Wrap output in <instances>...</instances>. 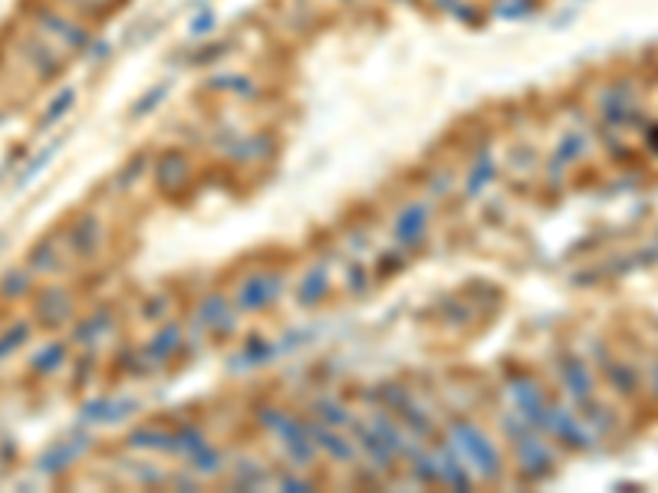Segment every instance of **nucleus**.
Wrapping results in <instances>:
<instances>
[{"instance_id":"9","label":"nucleus","mask_w":658,"mask_h":493,"mask_svg":"<svg viewBox=\"0 0 658 493\" xmlns=\"http://www.w3.org/2000/svg\"><path fill=\"white\" fill-rule=\"evenodd\" d=\"M53 152H56V146H50V149H43V152H40V155H37V159H34V162H30V165H27V168H24V172H21V178H17V185H21V188H24V185H30V181H34V178H37V175H40V172H43V168H47V162H50V159H53Z\"/></svg>"},{"instance_id":"6","label":"nucleus","mask_w":658,"mask_h":493,"mask_svg":"<svg viewBox=\"0 0 658 493\" xmlns=\"http://www.w3.org/2000/svg\"><path fill=\"white\" fill-rule=\"evenodd\" d=\"M63 362H66V345H63V342H50V345H43L40 352H34L30 368H34L37 376H53Z\"/></svg>"},{"instance_id":"3","label":"nucleus","mask_w":658,"mask_h":493,"mask_svg":"<svg viewBox=\"0 0 658 493\" xmlns=\"http://www.w3.org/2000/svg\"><path fill=\"white\" fill-rule=\"evenodd\" d=\"M60 267H63V254H60V246H53V240H40L27 251V270L34 277H40V280L53 277Z\"/></svg>"},{"instance_id":"5","label":"nucleus","mask_w":658,"mask_h":493,"mask_svg":"<svg viewBox=\"0 0 658 493\" xmlns=\"http://www.w3.org/2000/svg\"><path fill=\"white\" fill-rule=\"evenodd\" d=\"M34 316H37L40 326H60V323L69 316V303H66L63 293H56V290H43V293L37 296Z\"/></svg>"},{"instance_id":"4","label":"nucleus","mask_w":658,"mask_h":493,"mask_svg":"<svg viewBox=\"0 0 658 493\" xmlns=\"http://www.w3.org/2000/svg\"><path fill=\"white\" fill-rule=\"evenodd\" d=\"M34 287H37V277L27 270V264L0 274V300H8V303H17V300L30 296Z\"/></svg>"},{"instance_id":"1","label":"nucleus","mask_w":658,"mask_h":493,"mask_svg":"<svg viewBox=\"0 0 658 493\" xmlns=\"http://www.w3.org/2000/svg\"><path fill=\"white\" fill-rule=\"evenodd\" d=\"M27 24L37 30V34H43L50 43H56L63 53H83V50H89V30L79 24V21H73L69 14H63L60 8H50V4H34L30 11H27Z\"/></svg>"},{"instance_id":"7","label":"nucleus","mask_w":658,"mask_h":493,"mask_svg":"<svg viewBox=\"0 0 658 493\" xmlns=\"http://www.w3.org/2000/svg\"><path fill=\"white\" fill-rule=\"evenodd\" d=\"M30 339V326L27 323H17V326H8L4 332H0V362L14 358Z\"/></svg>"},{"instance_id":"10","label":"nucleus","mask_w":658,"mask_h":493,"mask_svg":"<svg viewBox=\"0 0 658 493\" xmlns=\"http://www.w3.org/2000/svg\"><path fill=\"white\" fill-rule=\"evenodd\" d=\"M0 122H4V109H0Z\"/></svg>"},{"instance_id":"11","label":"nucleus","mask_w":658,"mask_h":493,"mask_svg":"<svg viewBox=\"0 0 658 493\" xmlns=\"http://www.w3.org/2000/svg\"><path fill=\"white\" fill-rule=\"evenodd\" d=\"M0 243H4V233H0Z\"/></svg>"},{"instance_id":"2","label":"nucleus","mask_w":658,"mask_h":493,"mask_svg":"<svg viewBox=\"0 0 658 493\" xmlns=\"http://www.w3.org/2000/svg\"><path fill=\"white\" fill-rule=\"evenodd\" d=\"M14 53L17 63L37 79V83H50L63 73V50L56 43H50L43 34H37L34 27L21 30L14 40Z\"/></svg>"},{"instance_id":"8","label":"nucleus","mask_w":658,"mask_h":493,"mask_svg":"<svg viewBox=\"0 0 658 493\" xmlns=\"http://www.w3.org/2000/svg\"><path fill=\"white\" fill-rule=\"evenodd\" d=\"M73 102H76V92L73 89H63V92H56L50 102H47V109H43V115H40V129H47V126H53L56 118H63L69 109H73Z\"/></svg>"}]
</instances>
